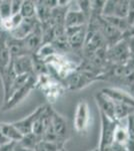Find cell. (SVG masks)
I'll use <instances>...</instances> for the list:
<instances>
[{
  "label": "cell",
  "instance_id": "30",
  "mask_svg": "<svg viewBox=\"0 0 134 151\" xmlns=\"http://www.w3.org/2000/svg\"><path fill=\"white\" fill-rule=\"evenodd\" d=\"M17 142H10L6 143V144L0 146V151H14V147H15Z\"/></svg>",
  "mask_w": 134,
  "mask_h": 151
},
{
  "label": "cell",
  "instance_id": "21",
  "mask_svg": "<svg viewBox=\"0 0 134 151\" xmlns=\"http://www.w3.org/2000/svg\"><path fill=\"white\" fill-rule=\"evenodd\" d=\"M20 15L23 19H32L35 17V1L25 0L22 1L20 9Z\"/></svg>",
  "mask_w": 134,
  "mask_h": 151
},
{
  "label": "cell",
  "instance_id": "10",
  "mask_svg": "<svg viewBox=\"0 0 134 151\" xmlns=\"http://www.w3.org/2000/svg\"><path fill=\"white\" fill-rule=\"evenodd\" d=\"M38 24H40V23L38 22V20L36 18L23 19L22 22L19 24L16 28H14L13 30H11L8 35H10L11 37L16 38V40H23L24 38H26L31 32H32Z\"/></svg>",
  "mask_w": 134,
  "mask_h": 151
},
{
  "label": "cell",
  "instance_id": "14",
  "mask_svg": "<svg viewBox=\"0 0 134 151\" xmlns=\"http://www.w3.org/2000/svg\"><path fill=\"white\" fill-rule=\"evenodd\" d=\"M6 45L8 48L9 55H10L11 58H18L20 55H29L25 48L23 40H16L14 37H11L10 35L7 33L6 35Z\"/></svg>",
  "mask_w": 134,
  "mask_h": 151
},
{
  "label": "cell",
  "instance_id": "16",
  "mask_svg": "<svg viewBox=\"0 0 134 151\" xmlns=\"http://www.w3.org/2000/svg\"><path fill=\"white\" fill-rule=\"evenodd\" d=\"M6 32H1L0 35V78L3 76L12 60L6 45Z\"/></svg>",
  "mask_w": 134,
  "mask_h": 151
},
{
  "label": "cell",
  "instance_id": "12",
  "mask_svg": "<svg viewBox=\"0 0 134 151\" xmlns=\"http://www.w3.org/2000/svg\"><path fill=\"white\" fill-rule=\"evenodd\" d=\"M102 93H104L107 97H109L112 101L117 103L125 104L134 108V97L131 94L123 91L118 88H106L102 90Z\"/></svg>",
  "mask_w": 134,
  "mask_h": 151
},
{
  "label": "cell",
  "instance_id": "1",
  "mask_svg": "<svg viewBox=\"0 0 134 151\" xmlns=\"http://www.w3.org/2000/svg\"><path fill=\"white\" fill-rule=\"evenodd\" d=\"M34 88H36V76L32 75L22 87L19 88L17 91H15L9 97L6 102H4L2 110L7 111L13 109L14 107H16L19 103H21L28 96L29 93L32 91Z\"/></svg>",
  "mask_w": 134,
  "mask_h": 151
},
{
  "label": "cell",
  "instance_id": "20",
  "mask_svg": "<svg viewBox=\"0 0 134 151\" xmlns=\"http://www.w3.org/2000/svg\"><path fill=\"white\" fill-rule=\"evenodd\" d=\"M132 114H134V108H132V107L127 106L125 104L114 102V118H115V121L118 122L122 119L128 118Z\"/></svg>",
  "mask_w": 134,
  "mask_h": 151
},
{
  "label": "cell",
  "instance_id": "19",
  "mask_svg": "<svg viewBox=\"0 0 134 151\" xmlns=\"http://www.w3.org/2000/svg\"><path fill=\"white\" fill-rule=\"evenodd\" d=\"M129 134L127 131V128L123 127L122 125L118 123L117 127L115 129V132H114V137H113V143L118 144L122 147L125 148L126 146L129 144Z\"/></svg>",
  "mask_w": 134,
  "mask_h": 151
},
{
  "label": "cell",
  "instance_id": "8",
  "mask_svg": "<svg viewBox=\"0 0 134 151\" xmlns=\"http://www.w3.org/2000/svg\"><path fill=\"white\" fill-rule=\"evenodd\" d=\"M13 70L16 76L34 75V60L33 55H24L18 58H12Z\"/></svg>",
  "mask_w": 134,
  "mask_h": 151
},
{
  "label": "cell",
  "instance_id": "26",
  "mask_svg": "<svg viewBox=\"0 0 134 151\" xmlns=\"http://www.w3.org/2000/svg\"><path fill=\"white\" fill-rule=\"evenodd\" d=\"M116 1H105L103 10H102V17H110L114 16Z\"/></svg>",
  "mask_w": 134,
  "mask_h": 151
},
{
  "label": "cell",
  "instance_id": "23",
  "mask_svg": "<svg viewBox=\"0 0 134 151\" xmlns=\"http://www.w3.org/2000/svg\"><path fill=\"white\" fill-rule=\"evenodd\" d=\"M129 10V1L126 0H119L116 1L115 4V10H114V16L119 18H125L127 17Z\"/></svg>",
  "mask_w": 134,
  "mask_h": 151
},
{
  "label": "cell",
  "instance_id": "6",
  "mask_svg": "<svg viewBox=\"0 0 134 151\" xmlns=\"http://www.w3.org/2000/svg\"><path fill=\"white\" fill-rule=\"evenodd\" d=\"M87 33V25L77 26V27L65 28V35L67 36L70 48L78 50L84 45Z\"/></svg>",
  "mask_w": 134,
  "mask_h": 151
},
{
  "label": "cell",
  "instance_id": "35",
  "mask_svg": "<svg viewBox=\"0 0 134 151\" xmlns=\"http://www.w3.org/2000/svg\"><path fill=\"white\" fill-rule=\"evenodd\" d=\"M93 151H99V149L97 148V149H95V150H93Z\"/></svg>",
  "mask_w": 134,
  "mask_h": 151
},
{
  "label": "cell",
  "instance_id": "25",
  "mask_svg": "<svg viewBox=\"0 0 134 151\" xmlns=\"http://www.w3.org/2000/svg\"><path fill=\"white\" fill-rule=\"evenodd\" d=\"M0 15L2 20L9 18L11 14V1H0Z\"/></svg>",
  "mask_w": 134,
  "mask_h": 151
},
{
  "label": "cell",
  "instance_id": "32",
  "mask_svg": "<svg viewBox=\"0 0 134 151\" xmlns=\"http://www.w3.org/2000/svg\"><path fill=\"white\" fill-rule=\"evenodd\" d=\"M8 142H10L7 138L5 137V136L2 134L1 132V130H0V146H2V145H4V144H6V143H8Z\"/></svg>",
  "mask_w": 134,
  "mask_h": 151
},
{
  "label": "cell",
  "instance_id": "7",
  "mask_svg": "<svg viewBox=\"0 0 134 151\" xmlns=\"http://www.w3.org/2000/svg\"><path fill=\"white\" fill-rule=\"evenodd\" d=\"M46 107H47V105H41L38 108H36L32 113L29 114L27 117H25V118L21 119L19 121H15V122H13L12 124L18 129V131L22 135H26L28 133H31L32 132V127L34 122L41 115V113L45 110Z\"/></svg>",
  "mask_w": 134,
  "mask_h": 151
},
{
  "label": "cell",
  "instance_id": "27",
  "mask_svg": "<svg viewBox=\"0 0 134 151\" xmlns=\"http://www.w3.org/2000/svg\"><path fill=\"white\" fill-rule=\"evenodd\" d=\"M78 7L82 13L88 19L90 17V14H91V1H78Z\"/></svg>",
  "mask_w": 134,
  "mask_h": 151
},
{
  "label": "cell",
  "instance_id": "28",
  "mask_svg": "<svg viewBox=\"0 0 134 151\" xmlns=\"http://www.w3.org/2000/svg\"><path fill=\"white\" fill-rule=\"evenodd\" d=\"M126 21L129 24V26L134 25V1H129V10Z\"/></svg>",
  "mask_w": 134,
  "mask_h": 151
},
{
  "label": "cell",
  "instance_id": "4",
  "mask_svg": "<svg viewBox=\"0 0 134 151\" xmlns=\"http://www.w3.org/2000/svg\"><path fill=\"white\" fill-rule=\"evenodd\" d=\"M90 122V111L86 101L80 100L76 106L74 115V128L78 133L87 131Z\"/></svg>",
  "mask_w": 134,
  "mask_h": 151
},
{
  "label": "cell",
  "instance_id": "33",
  "mask_svg": "<svg viewBox=\"0 0 134 151\" xmlns=\"http://www.w3.org/2000/svg\"><path fill=\"white\" fill-rule=\"evenodd\" d=\"M58 151H66V149H65L64 147H62V148H60V149L58 150Z\"/></svg>",
  "mask_w": 134,
  "mask_h": 151
},
{
  "label": "cell",
  "instance_id": "29",
  "mask_svg": "<svg viewBox=\"0 0 134 151\" xmlns=\"http://www.w3.org/2000/svg\"><path fill=\"white\" fill-rule=\"evenodd\" d=\"M21 5H22V1L21 0H11V14H18L20 13Z\"/></svg>",
  "mask_w": 134,
  "mask_h": 151
},
{
  "label": "cell",
  "instance_id": "18",
  "mask_svg": "<svg viewBox=\"0 0 134 151\" xmlns=\"http://www.w3.org/2000/svg\"><path fill=\"white\" fill-rule=\"evenodd\" d=\"M0 130L7 139L12 142H19L23 137L22 134L19 132L18 129L12 123L0 122Z\"/></svg>",
  "mask_w": 134,
  "mask_h": 151
},
{
  "label": "cell",
  "instance_id": "15",
  "mask_svg": "<svg viewBox=\"0 0 134 151\" xmlns=\"http://www.w3.org/2000/svg\"><path fill=\"white\" fill-rule=\"evenodd\" d=\"M87 17L80 10H67L64 18V27H77L86 25Z\"/></svg>",
  "mask_w": 134,
  "mask_h": 151
},
{
  "label": "cell",
  "instance_id": "9",
  "mask_svg": "<svg viewBox=\"0 0 134 151\" xmlns=\"http://www.w3.org/2000/svg\"><path fill=\"white\" fill-rule=\"evenodd\" d=\"M53 109L51 108L49 105H47L46 109L41 113V115L36 119V121L33 124L32 127V133L37 135L42 139V136L44 135L46 130L48 129L51 122V117H52Z\"/></svg>",
  "mask_w": 134,
  "mask_h": 151
},
{
  "label": "cell",
  "instance_id": "5",
  "mask_svg": "<svg viewBox=\"0 0 134 151\" xmlns=\"http://www.w3.org/2000/svg\"><path fill=\"white\" fill-rule=\"evenodd\" d=\"M48 128L54 133V135L57 137L60 144H64V142L67 140L68 137V127L66 120L63 118V116H61L60 114H58L57 112L53 110L52 117H51V122Z\"/></svg>",
  "mask_w": 134,
  "mask_h": 151
},
{
  "label": "cell",
  "instance_id": "2",
  "mask_svg": "<svg viewBox=\"0 0 134 151\" xmlns=\"http://www.w3.org/2000/svg\"><path fill=\"white\" fill-rule=\"evenodd\" d=\"M99 114H100L101 117V131L98 149L99 151H103L105 148H107L113 143L114 132H115V129L118 125V122L108 118L103 113L99 112Z\"/></svg>",
  "mask_w": 134,
  "mask_h": 151
},
{
  "label": "cell",
  "instance_id": "17",
  "mask_svg": "<svg viewBox=\"0 0 134 151\" xmlns=\"http://www.w3.org/2000/svg\"><path fill=\"white\" fill-rule=\"evenodd\" d=\"M51 11L44 1H35V17L40 24H45L50 21Z\"/></svg>",
  "mask_w": 134,
  "mask_h": 151
},
{
  "label": "cell",
  "instance_id": "11",
  "mask_svg": "<svg viewBox=\"0 0 134 151\" xmlns=\"http://www.w3.org/2000/svg\"><path fill=\"white\" fill-rule=\"evenodd\" d=\"M24 45L29 55H33L34 53L38 50L41 45H43L42 40V28H41V24H38L35 27V29L27 37L23 40Z\"/></svg>",
  "mask_w": 134,
  "mask_h": 151
},
{
  "label": "cell",
  "instance_id": "22",
  "mask_svg": "<svg viewBox=\"0 0 134 151\" xmlns=\"http://www.w3.org/2000/svg\"><path fill=\"white\" fill-rule=\"evenodd\" d=\"M39 141H41V138L31 132V133L26 134V135H23L22 139L19 141L18 143H19V145H21L22 147L26 148V149L33 151V149L35 148V146L38 144Z\"/></svg>",
  "mask_w": 134,
  "mask_h": 151
},
{
  "label": "cell",
  "instance_id": "3",
  "mask_svg": "<svg viewBox=\"0 0 134 151\" xmlns=\"http://www.w3.org/2000/svg\"><path fill=\"white\" fill-rule=\"evenodd\" d=\"M130 58L131 55L125 40H121L106 50V58L116 65H126Z\"/></svg>",
  "mask_w": 134,
  "mask_h": 151
},
{
  "label": "cell",
  "instance_id": "31",
  "mask_svg": "<svg viewBox=\"0 0 134 151\" xmlns=\"http://www.w3.org/2000/svg\"><path fill=\"white\" fill-rule=\"evenodd\" d=\"M123 40H125L126 42H127L131 57H134V37H127V38H123Z\"/></svg>",
  "mask_w": 134,
  "mask_h": 151
},
{
  "label": "cell",
  "instance_id": "13",
  "mask_svg": "<svg viewBox=\"0 0 134 151\" xmlns=\"http://www.w3.org/2000/svg\"><path fill=\"white\" fill-rule=\"evenodd\" d=\"M95 101H96V105L100 113H103L108 118L115 121V118H114V102L109 97H107L102 92H99L95 95Z\"/></svg>",
  "mask_w": 134,
  "mask_h": 151
},
{
  "label": "cell",
  "instance_id": "34",
  "mask_svg": "<svg viewBox=\"0 0 134 151\" xmlns=\"http://www.w3.org/2000/svg\"><path fill=\"white\" fill-rule=\"evenodd\" d=\"M1 22H2V18H1V15H0V25H1Z\"/></svg>",
  "mask_w": 134,
  "mask_h": 151
},
{
  "label": "cell",
  "instance_id": "24",
  "mask_svg": "<svg viewBox=\"0 0 134 151\" xmlns=\"http://www.w3.org/2000/svg\"><path fill=\"white\" fill-rule=\"evenodd\" d=\"M63 146L57 144V143L48 142V141L41 140L38 142V144L35 146L33 151H58Z\"/></svg>",
  "mask_w": 134,
  "mask_h": 151
},
{
  "label": "cell",
  "instance_id": "36",
  "mask_svg": "<svg viewBox=\"0 0 134 151\" xmlns=\"http://www.w3.org/2000/svg\"><path fill=\"white\" fill-rule=\"evenodd\" d=\"M0 32H2V31H1V30H0Z\"/></svg>",
  "mask_w": 134,
  "mask_h": 151
}]
</instances>
